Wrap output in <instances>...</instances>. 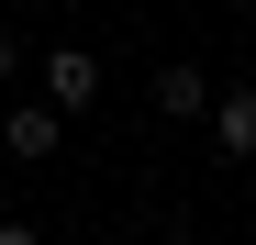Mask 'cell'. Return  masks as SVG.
<instances>
[{"label": "cell", "mask_w": 256, "mask_h": 245, "mask_svg": "<svg viewBox=\"0 0 256 245\" xmlns=\"http://www.w3.org/2000/svg\"><path fill=\"white\" fill-rule=\"evenodd\" d=\"M34 78H45V100H56V112H90V100H100V56H90V45L34 56Z\"/></svg>", "instance_id": "cell-1"}, {"label": "cell", "mask_w": 256, "mask_h": 245, "mask_svg": "<svg viewBox=\"0 0 256 245\" xmlns=\"http://www.w3.org/2000/svg\"><path fill=\"white\" fill-rule=\"evenodd\" d=\"M200 112H212V145H223L234 168H245V156H256V78H234V90H212Z\"/></svg>", "instance_id": "cell-2"}, {"label": "cell", "mask_w": 256, "mask_h": 245, "mask_svg": "<svg viewBox=\"0 0 256 245\" xmlns=\"http://www.w3.org/2000/svg\"><path fill=\"white\" fill-rule=\"evenodd\" d=\"M56 100H22V112H0V156H22V168H34V156H56Z\"/></svg>", "instance_id": "cell-3"}, {"label": "cell", "mask_w": 256, "mask_h": 245, "mask_svg": "<svg viewBox=\"0 0 256 245\" xmlns=\"http://www.w3.org/2000/svg\"><path fill=\"white\" fill-rule=\"evenodd\" d=\"M200 100H212L200 67H167V78H156V112H167V122H200Z\"/></svg>", "instance_id": "cell-4"}, {"label": "cell", "mask_w": 256, "mask_h": 245, "mask_svg": "<svg viewBox=\"0 0 256 245\" xmlns=\"http://www.w3.org/2000/svg\"><path fill=\"white\" fill-rule=\"evenodd\" d=\"M22 67H34V56H22V34L0 22V78H22Z\"/></svg>", "instance_id": "cell-5"}, {"label": "cell", "mask_w": 256, "mask_h": 245, "mask_svg": "<svg viewBox=\"0 0 256 245\" xmlns=\"http://www.w3.org/2000/svg\"><path fill=\"white\" fill-rule=\"evenodd\" d=\"M212 12H234V0H212Z\"/></svg>", "instance_id": "cell-6"}]
</instances>
